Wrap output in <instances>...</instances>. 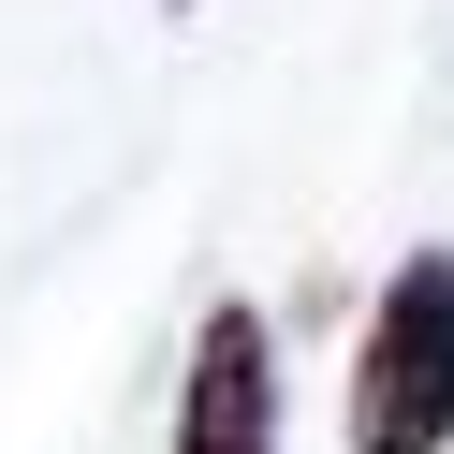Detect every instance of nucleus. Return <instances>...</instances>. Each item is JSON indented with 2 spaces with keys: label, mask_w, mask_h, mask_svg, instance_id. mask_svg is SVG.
I'll return each mask as SVG.
<instances>
[{
  "label": "nucleus",
  "mask_w": 454,
  "mask_h": 454,
  "mask_svg": "<svg viewBox=\"0 0 454 454\" xmlns=\"http://www.w3.org/2000/svg\"><path fill=\"white\" fill-rule=\"evenodd\" d=\"M454 440V249H411L352 337V454H440Z\"/></svg>",
  "instance_id": "f257e3e1"
},
{
  "label": "nucleus",
  "mask_w": 454,
  "mask_h": 454,
  "mask_svg": "<svg viewBox=\"0 0 454 454\" xmlns=\"http://www.w3.org/2000/svg\"><path fill=\"white\" fill-rule=\"evenodd\" d=\"M176 454H278V337H264V308H206L191 395H176Z\"/></svg>",
  "instance_id": "f03ea898"
}]
</instances>
